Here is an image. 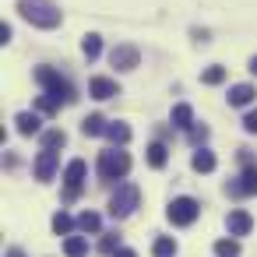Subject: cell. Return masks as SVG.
<instances>
[{"label":"cell","instance_id":"83f0119b","mask_svg":"<svg viewBox=\"0 0 257 257\" xmlns=\"http://www.w3.org/2000/svg\"><path fill=\"white\" fill-rule=\"evenodd\" d=\"M243 131L246 134H257V113H246L243 116Z\"/></svg>","mask_w":257,"mask_h":257},{"label":"cell","instance_id":"d6a6232c","mask_svg":"<svg viewBox=\"0 0 257 257\" xmlns=\"http://www.w3.org/2000/svg\"><path fill=\"white\" fill-rule=\"evenodd\" d=\"M8 257H25V253H22V250L15 246V250H8Z\"/></svg>","mask_w":257,"mask_h":257},{"label":"cell","instance_id":"f546056e","mask_svg":"<svg viewBox=\"0 0 257 257\" xmlns=\"http://www.w3.org/2000/svg\"><path fill=\"white\" fill-rule=\"evenodd\" d=\"M190 138H194V141H204V138H208V127H190Z\"/></svg>","mask_w":257,"mask_h":257},{"label":"cell","instance_id":"30bf717a","mask_svg":"<svg viewBox=\"0 0 257 257\" xmlns=\"http://www.w3.org/2000/svg\"><path fill=\"white\" fill-rule=\"evenodd\" d=\"M88 95H92V99H99V102H106V99L120 95V88H116V81H113V78H92V81H88Z\"/></svg>","mask_w":257,"mask_h":257},{"label":"cell","instance_id":"52a82bcc","mask_svg":"<svg viewBox=\"0 0 257 257\" xmlns=\"http://www.w3.org/2000/svg\"><path fill=\"white\" fill-rule=\"evenodd\" d=\"M243 176L236 183H229V194L232 197H246V194H257V166H250V159H243Z\"/></svg>","mask_w":257,"mask_h":257},{"label":"cell","instance_id":"1f68e13d","mask_svg":"<svg viewBox=\"0 0 257 257\" xmlns=\"http://www.w3.org/2000/svg\"><path fill=\"white\" fill-rule=\"evenodd\" d=\"M113 257H138V253H134V250H127V246H120V250H116Z\"/></svg>","mask_w":257,"mask_h":257},{"label":"cell","instance_id":"6da1fadb","mask_svg":"<svg viewBox=\"0 0 257 257\" xmlns=\"http://www.w3.org/2000/svg\"><path fill=\"white\" fill-rule=\"evenodd\" d=\"M18 15L36 29H57L64 18L53 0H18Z\"/></svg>","mask_w":257,"mask_h":257},{"label":"cell","instance_id":"44dd1931","mask_svg":"<svg viewBox=\"0 0 257 257\" xmlns=\"http://www.w3.org/2000/svg\"><path fill=\"white\" fill-rule=\"evenodd\" d=\"M81 131H85L88 138H95V134H106V120H102L99 113H92V116H85V123H81Z\"/></svg>","mask_w":257,"mask_h":257},{"label":"cell","instance_id":"8992f818","mask_svg":"<svg viewBox=\"0 0 257 257\" xmlns=\"http://www.w3.org/2000/svg\"><path fill=\"white\" fill-rule=\"evenodd\" d=\"M85 173H88V166H85L81 159H71V162H67V169H64V183H67L64 197H67V201L78 197V190H81V183H85Z\"/></svg>","mask_w":257,"mask_h":257},{"label":"cell","instance_id":"5b68a950","mask_svg":"<svg viewBox=\"0 0 257 257\" xmlns=\"http://www.w3.org/2000/svg\"><path fill=\"white\" fill-rule=\"evenodd\" d=\"M169 222L173 225H190L197 215H201V204L194 201V197H173V204H169Z\"/></svg>","mask_w":257,"mask_h":257},{"label":"cell","instance_id":"836d02e7","mask_svg":"<svg viewBox=\"0 0 257 257\" xmlns=\"http://www.w3.org/2000/svg\"><path fill=\"white\" fill-rule=\"evenodd\" d=\"M250 71H253V74H257V57H253V60H250Z\"/></svg>","mask_w":257,"mask_h":257},{"label":"cell","instance_id":"ac0fdd59","mask_svg":"<svg viewBox=\"0 0 257 257\" xmlns=\"http://www.w3.org/2000/svg\"><path fill=\"white\" fill-rule=\"evenodd\" d=\"M166 159H169L166 145H159V141H155V145H148V166H152V169H162V166H166Z\"/></svg>","mask_w":257,"mask_h":257},{"label":"cell","instance_id":"3957f363","mask_svg":"<svg viewBox=\"0 0 257 257\" xmlns=\"http://www.w3.org/2000/svg\"><path fill=\"white\" fill-rule=\"evenodd\" d=\"M131 173V155L127 152H102L99 155V176L102 180H123Z\"/></svg>","mask_w":257,"mask_h":257},{"label":"cell","instance_id":"603a6c76","mask_svg":"<svg viewBox=\"0 0 257 257\" xmlns=\"http://www.w3.org/2000/svg\"><path fill=\"white\" fill-rule=\"evenodd\" d=\"M99 225H102V218H99L95 211H85V215H78V229H81V232H99Z\"/></svg>","mask_w":257,"mask_h":257},{"label":"cell","instance_id":"484cf974","mask_svg":"<svg viewBox=\"0 0 257 257\" xmlns=\"http://www.w3.org/2000/svg\"><path fill=\"white\" fill-rule=\"evenodd\" d=\"M201 81H204V85H222V81H225V67H208V71L201 74Z\"/></svg>","mask_w":257,"mask_h":257},{"label":"cell","instance_id":"2e32d148","mask_svg":"<svg viewBox=\"0 0 257 257\" xmlns=\"http://www.w3.org/2000/svg\"><path fill=\"white\" fill-rule=\"evenodd\" d=\"M64 253L67 257H85L88 253V239L85 236H67L64 239Z\"/></svg>","mask_w":257,"mask_h":257},{"label":"cell","instance_id":"cb8c5ba5","mask_svg":"<svg viewBox=\"0 0 257 257\" xmlns=\"http://www.w3.org/2000/svg\"><path fill=\"white\" fill-rule=\"evenodd\" d=\"M215 257H239V243L236 239H218L215 243Z\"/></svg>","mask_w":257,"mask_h":257},{"label":"cell","instance_id":"4316f807","mask_svg":"<svg viewBox=\"0 0 257 257\" xmlns=\"http://www.w3.org/2000/svg\"><path fill=\"white\" fill-rule=\"evenodd\" d=\"M57 106H60V102H57L53 95H39V99H36V109H39V113H46V116H50V113H57Z\"/></svg>","mask_w":257,"mask_h":257},{"label":"cell","instance_id":"f1b7e54d","mask_svg":"<svg viewBox=\"0 0 257 257\" xmlns=\"http://www.w3.org/2000/svg\"><path fill=\"white\" fill-rule=\"evenodd\" d=\"M99 250H102V253H116L120 246H116V239H113V236H106V239L99 243Z\"/></svg>","mask_w":257,"mask_h":257},{"label":"cell","instance_id":"9a60e30c","mask_svg":"<svg viewBox=\"0 0 257 257\" xmlns=\"http://www.w3.org/2000/svg\"><path fill=\"white\" fill-rule=\"evenodd\" d=\"M190 166H194L197 173H211L218 162H215V155H211L208 148H197V152H194V159H190Z\"/></svg>","mask_w":257,"mask_h":257},{"label":"cell","instance_id":"8fae6325","mask_svg":"<svg viewBox=\"0 0 257 257\" xmlns=\"http://www.w3.org/2000/svg\"><path fill=\"white\" fill-rule=\"evenodd\" d=\"M250 225H253V222H250V215H246V211H239V208H236V211H229V236H246V232H250Z\"/></svg>","mask_w":257,"mask_h":257},{"label":"cell","instance_id":"4fadbf2b","mask_svg":"<svg viewBox=\"0 0 257 257\" xmlns=\"http://www.w3.org/2000/svg\"><path fill=\"white\" fill-rule=\"evenodd\" d=\"M15 123H18V134H25V138L43 131V120H39L36 113H18V120H15Z\"/></svg>","mask_w":257,"mask_h":257},{"label":"cell","instance_id":"d4e9b609","mask_svg":"<svg viewBox=\"0 0 257 257\" xmlns=\"http://www.w3.org/2000/svg\"><path fill=\"white\" fill-rule=\"evenodd\" d=\"M67 145V134L64 131H46L43 134V148H64Z\"/></svg>","mask_w":257,"mask_h":257},{"label":"cell","instance_id":"7c38bea8","mask_svg":"<svg viewBox=\"0 0 257 257\" xmlns=\"http://www.w3.org/2000/svg\"><path fill=\"white\" fill-rule=\"evenodd\" d=\"M253 85H232L229 88V106H250L253 102Z\"/></svg>","mask_w":257,"mask_h":257},{"label":"cell","instance_id":"7a4b0ae2","mask_svg":"<svg viewBox=\"0 0 257 257\" xmlns=\"http://www.w3.org/2000/svg\"><path fill=\"white\" fill-rule=\"evenodd\" d=\"M36 81L46 88V95H53L57 102H74L78 95H74V88H71V81L67 78H60L53 67H39L36 71Z\"/></svg>","mask_w":257,"mask_h":257},{"label":"cell","instance_id":"4dcf8cb0","mask_svg":"<svg viewBox=\"0 0 257 257\" xmlns=\"http://www.w3.org/2000/svg\"><path fill=\"white\" fill-rule=\"evenodd\" d=\"M11 36H15L11 25H0V43H11Z\"/></svg>","mask_w":257,"mask_h":257},{"label":"cell","instance_id":"ffe728a7","mask_svg":"<svg viewBox=\"0 0 257 257\" xmlns=\"http://www.w3.org/2000/svg\"><path fill=\"white\" fill-rule=\"evenodd\" d=\"M152 253L155 257H176V239L173 236H159L155 246H152Z\"/></svg>","mask_w":257,"mask_h":257},{"label":"cell","instance_id":"5bb4252c","mask_svg":"<svg viewBox=\"0 0 257 257\" xmlns=\"http://www.w3.org/2000/svg\"><path fill=\"white\" fill-rule=\"evenodd\" d=\"M173 123H176L180 131H190V127H194V109H190L187 102L173 106Z\"/></svg>","mask_w":257,"mask_h":257},{"label":"cell","instance_id":"7402d4cb","mask_svg":"<svg viewBox=\"0 0 257 257\" xmlns=\"http://www.w3.org/2000/svg\"><path fill=\"white\" fill-rule=\"evenodd\" d=\"M81 53H85L88 60H95V57L102 53V39H99V36H85V39H81Z\"/></svg>","mask_w":257,"mask_h":257},{"label":"cell","instance_id":"9c48e42d","mask_svg":"<svg viewBox=\"0 0 257 257\" xmlns=\"http://www.w3.org/2000/svg\"><path fill=\"white\" fill-rule=\"evenodd\" d=\"M53 173H57V148H43L39 152V159H36V180H53Z\"/></svg>","mask_w":257,"mask_h":257},{"label":"cell","instance_id":"d6986e66","mask_svg":"<svg viewBox=\"0 0 257 257\" xmlns=\"http://www.w3.org/2000/svg\"><path fill=\"white\" fill-rule=\"evenodd\" d=\"M74 225H78V222H74L67 211H57V215H53V232H57V236H71Z\"/></svg>","mask_w":257,"mask_h":257},{"label":"cell","instance_id":"ba28073f","mask_svg":"<svg viewBox=\"0 0 257 257\" xmlns=\"http://www.w3.org/2000/svg\"><path fill=\"white\" fill-rule=\"evenodd\" d=\"M138 60H141V53H138V46H113V53H109V64L116 67V71H134L138 67Z\"/></svg>","mask_w":257,"mask_h":257},{"label":"cell","instance_id":"e0dca14e","mask_svg":"<svg viewBox=\"0 0 257 257\" xmlns=\"http://www.w3.org/2000/svg\"><path fill=\"white\" fill-rule=\"evenodd\" d=\"M106 138H109L113 145H127V141H131V127H127V123H106Z\"/></svg>","mask_w":257,"mask_h":257},{"label":"cell","instance_id":"277c9868","mask_svg":"<svg viewBox=\"0 0 257 257\" xmlns=\"http://www.w3.org/2000/svg\"><path fill=\"white\" fill-rule=\"evenodd\" d=\"M138 201H141L138 187H134V183H123V187H116V194L109 197V215H113V218H127V215L138 208Z\"/></svg>","mask_w":257,"mask_h":257}]
</instances>
